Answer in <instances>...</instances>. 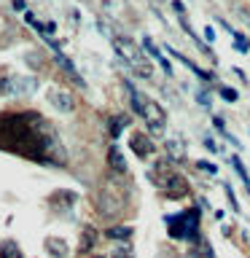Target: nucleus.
I'll use <instances>...</instances> for the list:
<instances>
[{
  "label": "nucleus",
  "mask_w": 250,
  "mask_h": 258,
  "mask_svg": "<svg viewBox=\"0 0 250 258\" xmlns=\"http://www.w3.org/2000/svg\"><path fill=\"white\" fill-rule=\"evenodd\" d=\"M108 164H110V169L116 175L127 172V159H124V153H121L118 145H110V148H108Z\"/></svg>",
  "instance_id": "nucleus-8"
},
{
  "label": "nucleus",
  "mask_w": 250,
  "mask_h": 258,
  "mask_svg": "<svg viewBox=\"0 0 250 258\" xmlns=\"http://www.w3.org/2000/svg\"><path fill=\"white\" fill-rule=\"evenodd\" d=\"M226 197H229V202H231V207L237 210V199H234V191H231V185H226Z\"/></svg>",
  "instance_id": "nucleus-23"
},
{
  "label": "nucleus",
  "mask_w": 250,
  "mask_h": 258,
  "mask_svg": "<svg viewBox=\"0 0 250 258\" xmlns=\"http://www.w3.org/2000/svg\"><path fill=\"white\" fill-rule=\"evenodd\" d=\"M151 180L156 183V188L164 194L167 199H185L191 194L189 180H185L175 167H169V161H156V164H153Z\"/></svg>",
  "instance_id": "nucleus-2"
},
{
  "label": "nucleus",
  "mask_w": 250,
  "mask_h": 258,
  "mask_svg": "<svg viewBox=\"0 0 250 258\" xmlns=\"http://www.w3.org/2000/svg\"><path fill=\"white\" fill-rule=\"evenodd\" d=\"M205 38H207V40H215V32H213V27H205Z\"/></svg>",
  "instance_id": "nucleus-26"
},
{
  "label": "nucleus",
  "mask_w": 250,
  "mask_h": 258,
  "mask_svg": "<svg viewBox=\"0 0 250 258\" xmlns=\"http://www.w3.org/2000/svg\"><path fill=\"white\" fill-rule=\"evenodd\" d=\"M46 250H48L54 258H68V242H65V239L48 237V239H46Z\"/></svg>",
  "instance_id": "nucleus-10"
},
{
  "label": "nucleus",
  "mask_w": 250,
  "mask_h": 258,
  "mask_svg": "<svg viewBox=\"0 0 250 258\" xmlns=\"http://www.w3.org/2000/svg\"><path fill=\"white\" fill-rule=\"evenodd\" d=\"M0 148L51 164V148H56V140L46 118L38 113H0Z\"/></svg>",
  "instance_id": "nucleus-1"
},
{
  "label": "nucleus",
  "mask_w": 250,
  "mask_h": 258,
  "mask_svg": "<svg viewBox=\"0 0 250 258\" xmlns=\"http://www.w3.org/2000/svg\"><path fill=\"white\" fill-rule=\"evenodd\" d=\"M169 54H172V56H175V59H180V62L185 64V68H189V70L194 73V76H199L202 81H213V73H207V70H202V68H199V64H194V62L189 59V56H183V54H177V51H175V48H169Z\"/></svg>",
  "instance_id": "nucleus-9"
},
{
  "label": "nucleus",
  "mask_w": 250,
  "mask_h": 258,
  "mask_svg": "<svg viewBox=\"0 0 250 258\" xmlns=\"http://www.w3.org/2000/svg\"><path fill=\"white\" fill-rule=\"evenodd\" d=\"M205 145H207V151H213V153H218V151H221V148H218V145H215L213 140H205Z\"/></svg>",
  "instance_id": "nucleus-25"
},
{
  "label": "nucleus",
  "mask_w": 250,
  "mask_h": 258,
  "mask_svg": "<svg viewBox=\"0 0 250 258\" xmlns=\"http://www.w3.org/2000/svg\"><path fill=\"white\" fill-rule=\"evenodd\" d=\"M167 153H169L172 159H177V161L185 159V148H183L180 140H169V143H167Z\"/></svg>",
  "instance_id": "nucleus-15"
},
{
  "label": "nucleus",
  "mask_w": 250,
  "mask_h": 258,
  "mask_svg": "<svg viewBox=\"0 0 250 258\" xmlns=\"http://www.w3.org/2000/svg\"><path fill=\"white\" fill-rule=\"evenodd\" d=\"M231 164H234V169H237V175L242 177V183H245V191H250V177H247V172H245V167H242V161L234 156V159H231Z\"/></svg>",
  "instance_id": "nucleus-17"
},
{
  "label": "nucleus",
  "mask_w": 250,
  "mask_h": 258,
  "mask_svg": "<svg viewBox=\"0 0 250 258\" xmlns=\"http://www.w3.org/2000/svg\"><path fill=\"white\" fill-rule=\"evenodd\" d=\"M94 258H102V255H94Z\"/></svg>",
  "instance_id": "nucleus-27"
},
{
  "label": "nucleus",
  "mask_w": 250,
  "mask_h": 258,
  "mask_svg": "<svg viewBox=\"0 0 250 258\" xmlns=\"http://www.w3.org/2000/svg\"><path fill=\"white\" fill-rule=\"evenodd\" d=\"M172 6H175V11L180 14V16L185 14V8H183V3H180V0H172Z\"/></svg>",
  "instance_id": "nucleus-24"
},
{
  "label": "nucleus",
  "mask_w": 250,
  "mask_h": 258,
  "mask_svg": "<svg viewBox=\"0 0 250 258\" xmlns=\"http://www.w3.org/2000/svg\"><path fill=\"white\" fill-rule=\"evenodd\" d=\"M129 148H132V153H135L137 159H148V156H153L156 145H153L151 135H145V132H132V135H129Z\"/></svg>",
  "instance_id": "nucleus-7"
},
{
  "label": "nucleus",
  "mask_w": 250,
  "mask_h": 258,
  "mask_svg": "<svg viewBox=\"0 0 250 258\" xmlns=\"http://www.w3.org/2000/svg\"><path fill=\"white\" fill-rule=\"evenodd\" d=\"M199 223H202V210L189 207L180 210L177 215H167V234L180 242H194L199 237Z\"/></svg>",
  "instance_id": "nucleus-4"
},
{
  "label": "nucleus",
  "mask_w": 250,
  "mask_h": 258,
  "mask_svg": "<svg viewBox=\"0 0 250 258\" xmlns=\"http://www.w3.org/2000/svg\"><path fill=\"white\" fill-rule=\"evenodd\" d=\"M124 205H127V194L121 191V185H116V183H108V185L102 188V194H100L97 210H100V215H105V218H113V215H118L121 210H124Z\"/></svg>",
  "instance_id": "nucleus-5"
},
{
  "label": "nucleus",
  "mask_w": 250,
  "mask_h": 258,
  "mask_svg": "<svg viewBox=\"0 0 250 258\" xmlns=\"http://www.w3.org/2000/svg\"><path fill=\"white\" fill-rule=\"evenodd\" d=\"M129 89V100H132V110L137 113L140 118H145V124H148V132L151 135H161L167 126V113L161 108L159 102H153L151 97H145L143 92H137L132 84H127Z\"/></svg>",
  "instance_id": "nucleus-3"
},
{
  "label": "nucleus",
  "mask_w": 250,
  "mask_h": 258,
  "mask_svg": "<svg viewBox=\"0 0 250 258\" xmlns=\"http://www.w3.org/2000/svg\"><path fill=\"white\" fill-rule=\"evenodd\" d=\"M234 48H237V51H250V40H242V35L234 32Z\"/></svg>",
  "instance_id": "nucleus-20"
},
{
  "label": "nucleus",
  "mask_w": 250,
  "mask_h": 258,
  "mask_svg": "<svg viewBox=\"0 0 250 258\" xmlns=\"http://www.w3.org/2000/svg\"><path fill=\"white\" fill-rule=\"evenodd\" d=\"M127 126V116H116V118H110V135H113V140H116V137L121 135V129Z\"/></svg>",
  "instance_id": "nucleus-16"
},
{
  "label": "nucleus",
  "mask_w": 250,
  "mask_h": 258,
  "mask_svg": "<svg viewBox=\"0 0 250 258\" xmlns=\"http://www.w3.org/2000/svg\"><path fill=\"white\" fill-rule=\"evenodd\" d=\"M48 100H51L59 110H65V113H70V110H73V97H70V94H65V92H56V89H54V92L48 94Z\"/></svg>",
  "instance_id": "nucleus-11"
},
{
  "label": "nucleus",
  "mask_w": 250,
  "mask_h": 258,
  "mask_svg": "<svg viewBox=\"0 0 250 258\" xmlns=\"http://www.w3.org/2000/svg\"><path fill=\"white\" fill-rule=\"evenodd\" d=\"M197 167L202 169V172H207V175H215V172H218V167L213 164V161H199Z\"/></svg>",
  "instance_id": "nucleus-21"
},
{
  "label": "nucleus",
  "mask_w": 250,
  "mask_h": 258,
  "mask_svg": "<svg viewBox=\"0 0 250 258\" xmlns=\"http://www.w3.org/2000/svg\"><path fill=\"white\" fill-rule=\"evenodd\" d=\"M105 234H108L110 239H129L135 234V229H132V226H110Z\"/></svg>",
  "instance_id": "nucleus-14"
},
{
  "label": "nucleus",
  "mask_w": 250,
  "mask_h": 258,
  "mask_svg": "<svg viewBox=\"0 0 250 258\" xmlns=\"http://www.w3.org/2000/svg\"><path fill=\"white\" fill-rule=\"evenodd\" d=\"M110 258H135V250L129 247V245H118L116 250H113Z\"/></svg>",
  "instance_id": "nucleus-18"
},
{
  "label": "nucleus",
  "mask_w": 250,
  "mask_h": 258,
  "mask_svg": "<svg viewBox=\"0 0 250 258\" xmlns=\"http://www.w3.org/2000/svg\"><path fill=\"white\" fill-rule=\"evenodd\" d=\"M94 242H97V231L92 229V226H86V229H84V237H81V253H89V250H92L94 247Z\"/></svg>",
  "instance_id": "nucleus-13"
},
{
  "label": "nucleus",
  "mask_w": 250,
  "mask_h": 258,
  "mask_svg": "<svg viewBox=\"0 0 250 258\" xmlns=\"http://www.w3.org/2000/svg\"><path fill=\"white\" fill-rule=\"evenodd\" d=\"M110 43L113 48H116V54L124 59L127 64H132V68H137V64H143V51H140V46L135 43L132 38H124V35H113L110 38Z\"/></svg>",
  "instance_id": "nucleus-6"
},
{
  "label": "nucleus",
  "mask_w": 250,
  "mask_h": 258,
  "mask_svg": "<svg viewBox=\"0 0 250 258\" xmlns=\"http://www.w3.org/2000/svg\"><path fill=\"white\" fill-rule=\"evenodd\" d=\"M197 100H199V105H205V108H210V94H207V92L197 94Z\"/></svg>",
  "instance_id": "nucleus-22"
},
{
  "label": "nucleus",
  "mask_w": 250,
  "mask_h": 258,
  "mask_svg": "<svg viewBox=\"0 0 250 258\" xmlns=\"http://www.w3.org/2000/svg\"><path fill=\"white\" fill-rule=\"evenodd\" d=\"M221 97H223L226 102H237V97H239V94L234 92L231 86H221Z\"/></svg>",
  "instance_id": "nucleus-19"
},
{
  "label": "nucleus",
  "mask_w": 250,
  "mask_h": 258,
  "mask_svg": "<svg viewBox=\"0 0 250 258\" xmlns=\"http://www.w3.org/2000/svg\"><path fill=\"white\" fill-rule=\"evenodd\" d=\"M0 258H24V255L14 239H6V242H0Z\"/></svg>",
  "instance_id": "nucleus-12"
}]
</instances>
